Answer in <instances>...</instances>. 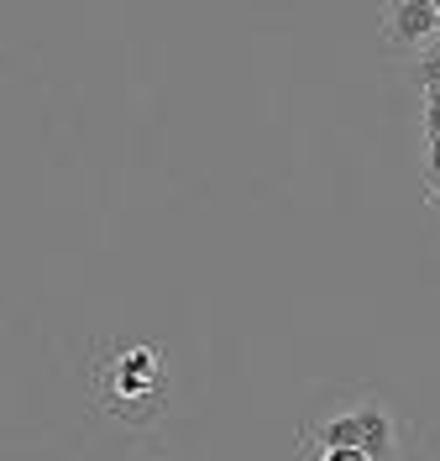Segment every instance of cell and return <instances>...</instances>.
Returning <instances> with one entry per match:
<instances>
[{
	"instance_id": "3957f363",
	"label": "cell",
	"mask_w": 440,
	"mask_h": 461,
	"mask_svg": "<svg viewBox=\"0 0 440 461\" xmlns=\"http://www.w3.org/2000/svg\"><path fill=\"white\" fill-rule=\"evenodd\" d=\"M440 32V11L436 0H388L382 11V42L393 48H419Z\"/></svg>"
},
{
	"instance_id": "277c9868",
	"label": "cell",
	"mask_w": 440,
	"mask_h": 461,
	"mask_svg": "<svg viewBox=\"0 0 440 461\" xmlns=\"http://www.w3.org/2000/svg\"><path fill=\"white\" fill-rule=\"evenodd\" d=\"M315 461H373V456L356 451V446H325V451H315Z\"/></svg>"
},
{
	"instance_id": "5b68a950",
	"label": "cell",
	"mask_w": 440,
	"mask_h": 461,
	"mask_svg": "<svg viewBox=\"0 0 440 461\" xmlns=\"http://www.w3.org/2000/svg\"><path fill=\"white\" fill-rule=\"evenodd\" d=\"M436 11H440V0H436Z\"/></svg>"
},
{
	"instance_id": "6da1fadb",
	"label": "cell",
	"mask_w": 440,
	"mask_h": 461,
	"mask_svg": "<svg viewBox=\"0 0 440 461\" xmlns=\"http://www.w3.org/2000/svg\"><path fill=\"white\" fill-rule=\"evenodd\" d=\"M89 399L100 414H111L116 425H152L168 409V357L152 341L137 336H111L89 351Z\"/></svg>"
},
{
	"instance_id": "7a4b0ae2",
	"label": "cell",
	"mask_w": 440,
	"mask_h": 461,
	"mask_svg": "<svg viewBox=\"0 0 440 461\" xmlns=\"http://www.w3.org/2000/svg\"><path fill=\"white\" fill-rule=\"evenodd\" d=\"M299 446L304 451H325V446H356L373 461H393L399 456V425L393 414L382 409L373 393H362L356 403H341L320 420H304L299 425Z\"/></svg>"
}]
</instances>
